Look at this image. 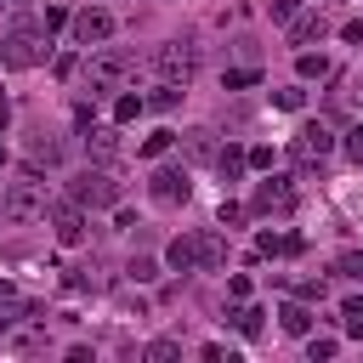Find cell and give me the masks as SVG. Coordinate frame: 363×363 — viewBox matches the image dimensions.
Returning a JSON list of instances; mask_svg holds the SVG:
<instances>
[{
  "mask_svg": "<svg viewBox=\"0 0 363 363\" xmlns=\"http://www.w3.org/2000/svg\"><path fill=\"white\" fill-rule=\"evenodd\" d=\"M45 51H51V28H40V23H11L6 40H0V62L6 68H40Z\"/></svg>",
  "mask_w": 363,
  "mask_h": 363,
  "instance_id": "cell-1",
  "label": "cell"
},
{
  "mask_svg": "<svg viewBox=\"0 0 363 363\" xmlns=\"http://www.w3.org/2000/svg\"><path fill=\"white\" fill-rule=\"evenodd\" d=\"M164 261H170V272H199V267L227 261V244H221L216 233H182V238H170Z\"/></svg>",
  "mask_w": 363,
  "mask_h": 363,
  "instance_id": "cell-2",
  "label": "cell"
},
{
  "mask_svg": "<svg viewBox=\"0 0 363 363\" xmlns=\"http://www.w3.org/2000/svg\"><path fill=\"white\" fill-rule=\"evenodd\" d=\"M51 204H45V187H40V176H34V164L23 170V182H11L6 193H0V216L6 221H34V216H45Z\"/></svg>",
  "mask_w": 363,
  "mask_h": 363,
  "instance_id": "cell-3",
  "label": "cell"
},
{
  "mask_svg": "<svg viewBox=\"0 0 363 363\" xmlns=\"http://www.w3.org/2000/svg\"><path fill=\"white\" fill-rule=\"evenodd\" d=\"M147 62H153V74H159V79L187 85V79L199 74V45H193V40H164V45H159Z\"/></svg>",
  "mask_w": 363,
  "mask_h": 363,
  "instance_id": "cell-4",
  "label": "cell"
},
{
  "mask_svg": "<svg viewBox=\"0 0 363 363\" xmlns=\"http://www.w3.org/2000/svg\"><path fill=\"white\" fill-rule=\"evenodd\" d=\"M289 153H295V164H323L329 153H335V125L329 119H306L301 130H295V142H289Z\"/></svg>",
  "mask_w": 363,
  "mask_h": 363,
  "instance_id": "cell-5",
  "label": "cell"
},
{
  "mask_svg": "<svg viewBox=\"0 0 363 363\" xmlns=\"http://www.w3.org/2000/svg\"><path fill=\"white\" fill-rule=\"evenodd\" d=\"M130 74H136V51H102V57L91 62V91L108 96V91H119Z\"/></svg>",
  "mask_w": 363,
  "mask_h": 363,
  "instance_id": "cell-6",
  "label": "cell"
},
{
  "mask_svg": "<svg viewBox=\"0 0 363 363\" xmlns=\"http://www.w3.org/2000/svg\"><path fill=\"white\" fill-rule=\"evenodd\" d=\"M74 204H85V210H113V204H119V182H113L108 170H85V176L74 182Z\"/></svg>",
  "mask_w": 363,
  "mask_h": 363,
  "instance_id": "cell-7",
  "label": "cell"
},
{
  "mask_svg": "<svg viewBox=\"0 0 363 363\" xmlns=\"http://www.w3.org/2000/svg\"><path fill=\"white\" fill-rule=\"evenodd\" d=\"M295 204V187H289V176H267L255 193H250V216H284Z\"/></svg>",
  "mask_w": 363,
  "mask_h": 363,
  "instance_id": "cell-8",
  "label": "cell"
},
{
  "mask_svg": "<svg viewBox=\"0 0 363 363\" xmlns=\"http://www.w3.org/2000/svg\"><path fill=\"white\" fill-rule=\"evenodd\" d=\"M147 187H153V199H159V204H187L193 176H187V164H182V170H176V164H159V170L147 176Z\"/></svg>",
  "mask_w": 363,
  "mask_h": 363,
  "instance_id": "cell-9",
  "label": "cell"
},
{
  "mask_svg": "<svg viewBox=\"0 0 363 363\" xmlns=\"http://www.w3.org/2000/svg\"><path fill=\"white\" fill-rule=\"evenodd\" d=\"M45 216H51V233H57V244H62V250L85 244V204H74V199H68V204H51Z\"/></svg>",
  "mask_w": 363,
  "mask_h": 363,
  "instance_id": "cell-10",
  "label": "cell"
},
{
  "mask_svg": "<svg viewBox=\"0 0 363 363\" xmlns=\"http://www.w3.org/2000/svg\"><path fill=\"white\" fill-rule=\"evenodd\" d=\"M108 34H113V17H108V11H96V6H91V11H79V17H74V45H102Z\"/></svg>",
  "mask_w": 363,
  "mask_h": 363,
  "instance_id": "cell-11",
  "label": "cell"
},
{
  "mask_svg": "<svg viewBox=\"0 0 363 363\" xmlns=\"http://www.w3.org/2000/svg\"><path fill=\"white\" fill-rule=\"evenodd\" d=\"M85 153H91L96 164H113V159H119V136H113V130H96V125H91V130H85Z\"/></svg>",
  "mask_w": 363,
  "mask_h": 363,
  "instance_id": "cell-12",
  "label": "cell"
},
{
  "mask_svg": "<svg viewBox=\"0 0 363 363\" xmlns=\"http://www.w3.org/2000/svg\"><path fill=\"white\" fill-rule=\"evenodd\" d=\"M182 153H187L193 164H216V142H210V130H187V136H182Z\"/></svg>",
  "mask_w": 363,
  "mask_h": 363,
  "instance_id": "cell-13",
  "label": "cell"
},
{
  "mask_svg": "<svg viewBox=\"0 0 363 363\" xmlns=\"http://www.w3.org/2000/svg\"><path fill=\"white\" fill-rule=\"evenodd\" d=\"M306 40H323V17H318V11L289 17V45H306Z\"/></svg>",
  "mask_w": 363,
  "mask_h": 363,
  "instance_id": "cell-14",
  "label": "cell"
},
{
  "mask_svg": "<svg viewBox=\"0 0 363 363\" xmlns=\"http://www.w3.org/2000/svg\"><path fill=\"white\" fill-rule=\"evenodd\" d=\"M244 164H250V153H244V147H221V153H216L221 182H238V176H244Z\"/></svg>",
  "mask_w": 363,
  "mask_h": 363,
  "instance_id": "cell-15",
  "label": "cell"
},
{
  "mask_svg": "<svg viewBox=\"0 0 363 363\" xmlns=\"http://www.w3.org/2000/svg\"><path fill=\"white\" fill-rule=\"evenodd\" d=\"M278 318H284V335H312V312H306V301H289Z\"/></svg>",
  "mask_w": 363,
  "mask_h": 363,
  "instance_id": "cell-16",
  "label": "cell"
},
{
  "mask_svg": "<svg viewBox=\"0 0 363 363\" xmlns=\"http://www.w3.org/2000/svg\"><path fill=\"white\" fill-rule=\"evenodd\" d=\"M295 74H301V79H323V74H329V57H318V51H301V57H295Z\"/></svg>",
  "mask_w": 363,
  "mask_h": 363,
  "instance_id": "cell-17",
  "label": "cell"
},
{
  "mask_svg": "<svg viewBox=\"0 0 363 363\" xmlns=\"http://www.w3.org/2000/svg\"><path fill=\"white\" fill-rule=\"evenodd\" d=\"M142 108H147V96H136V91H125V96L113 102V119H119V125H130V119H136Z\"/></svg>",
  "mask_w": 363,
  "mask_h": 363,
  "instance_id": "cell-18",
  "label": "cell"
},
{
  "mask_svg": "<svg viewBox=\"0 0 363 363\" xmlns=\"http://www.w3.org/2000/svg\"><path fill=\"white\" fill-rule=\"evenodd\" d=\"M261 318H267L261 306H238V312H233V323H238V335H250V340L261 335Z\"/></svg>",
  "mask_w": 363,
  "mask_h": 363,
  "instance_id": "cell-19",
  "label": "cell"
},
{
  "mask_svg": "<svg viewBox=\"0 0 363 363\" xmlns=\"http://www.w3.org/2000/svg\"><path fill=\"white\" fill-rule=\"evenodd\" d=\"M335 272H340V278H357V284H363V250H340V255H335Z\"/></svg>",
  "mask_w": 363,
  "mask_h": 363,
  "instance_id": "cell-20",
  "label": "cell"
},
{
  "mask_svg": "<svg viewBox=\"0 0 363 363\" xmlns=\"http://www.w3.org/2000/svg\"><path fill=\"white\" fill-rule=\"evenodd\" d=\"M340 318H346V335H363V295H346L340 301Z\"/></svg>",
  "mask_w": 363,
  "mask_h": 363,
  "instance_id": "cell-21",
  "label": "cell"
},
{
  "mask_svg": "<svg viewBox=\"0 0 363 363\" xmlns=\"http://www.w3.org/2000/svg\"><path fill=\"white\" fill-rule=\"evenodd\" d=\"M176 102H182V91H176V85H170V79H164V85H159V91H153V96H147V108H153V113H170V108H176Z\"/></svg>",
  "mask_w": 363,
  "mask_h": 363,
  "instance_id": "cell-22",
  "label": "cell"
},
{
  "mask_svg": "<svg viewBox=\"0 0 363 363\" xmlns=\"http://www.w3.org/2000/svg\"><path fill=\"white\" fill-rule=\"evenodd\" d=\"M57 159H62V142L40 136V142H34V164H57Z\"/></svg>",
  "mask_w": 363,
  "mask_h": 363,
  "instance_id": "cell-23",
  "label": "cell"
},
{
  "mask_svg": "<svg viewBox=\"0 0 363 363\" xmlns=\"http://www.w3.org/2000/svg\"><path fill=\"white\" fill-rule=\"evenodd\" d=\"M255 79H261L255 68H233V74H221V85H227V91H244V85H255Z\"/></svg>",
  "mask_w": 363,
  "mask_h": 363,
  "instance_id": "cell-24",
  "label": "cell"
},
{
  "mask_svg": "<svg viewBox=\"0 0 363 363\" xmlns=\"http://www.w3.org/2000/svg\"><path fill=\"white\" fill-rule=\"evenodd\" d=\"M170 142H176V136H170V130H153V136H147V142H142V159H159V153H164V147H170Z\"/></svg>",
  "mask_w": 363,
  "mask_h": 363,
  "instance_id": "cell-25",
  "label": "cell"
},
{
  "mask_svg": "<svg viewBox=\"0 0 363 363\" xmlns=\"http://www.w3.org/2000/svg\"><path fill=\"white\" fill-rule=\"evenodd\" d=\"M176 352H182V346H176V340H147V357H153V363H170V357H176Z\"/></svg>",
  "mask_w": 363,
  "mask_h": 363,
  "instance_id": "cell-26",
  "label": "cell"
},
{
  "mask_svg": "<svg viewBox=\"0 0 363 363\" xmlns=\"http://www.w3.org/2000/svg\"><path fill=\"white\" fill-rule=\"evenodd\" d=\"M153 272H159V267H153V261H147V255H136V261H130V278H136V284H147V278H153Z\"/></svg>",
  "mask_w": 363,
  "mask_h": 363,
  "instance_id": "cell-27",
  "label": "cell"
},
{
  "mask_svg": "<svg viewBox=\"0 0 363 363\" xmlns=\"http://www.w3.org/2000/svg\"><path fill=\"white\" fill-rule=\"evenodd\" d=\"M227 295H233V301H250V278L233 272V278H227Z\"/></svg>",
  "mask_w": 363,
  "mask_h": 363,
  "instance_id": "cell-28",
  "label": "cell"
},
{
  "mask_svg": "<svg viewBox=\"0 0 363 363\" xmlns=\"http://www.w3.org/2000/svg\"><path fill=\"white\" fill-rule=\"evenodd\" d=\"M40 346H45V335H40V329H34V335H17V340H11V352H40Z\"/></svg>",
  "mask_w": 363,
  "mask_h": 363,
  "instance_id": "cell-29",
  "label": "cell"
},
{
  "mask_svg": "<svg viewBox=\"0 0 363 363\" xmlns=\"http://www.w3.org/2000/svg\"><path fill=\"white\" fill-rule=\"evenodd\" d=\"M346 153H352V164H357V170H363V125H357V130H352V136H346Z\"/></svg>",
  "mask_w": 363,
  "mask_h": 363,
  "instance_id": "cell-30",
  "label": "cell"
},
{
  "mask_svg": "<svg viewBox=\"0 0 363 363\" xmlns=\"http://www.w3.org/2000/svg\"><path fill=\"white\" fill-rule=\"evenodd\" d=\"M272 102H278V108H301V102H306V96H301V91H295V85H289V91H278V96H272Z\"/></svg>",
  "mask_w": 363,
  "mask_h": 363,
  "instance_id": "cell-31",
  "label": "cell"
},
{
  "mask_svg": "<svg viewBox=\"0 0 363 363\" xmlns=\"http://www.w3.org/2000/svg\"><path fill=\"white\" fill-rule=\"evenodd\" d=\"M250 164L255 170H272V147H250Z\"/></svg>",
  "mask_w": 363,
  "mask_h": 363,
  "instance_id": "cell-32",
  "label": "cell"
},
{
  "mask_svg": "<svg viewBox=\"0 0 363 363\" xmlns=\"http://www.w3.org/2000/svg\"><path fill=\"white\" fill-rule=\"evenodd\" d=\"M227 221H244V204H233V199H221V227Z\"/></svg>",
  "mask_w": 363,
  "mask_h": 363,
  "instance_id": "cell-33",
  "label": "cell"
},
{
  "mask_svg": "<svg viewBox=\"0 0 363 363\" xmlns=\"http://www.w3.org/2000/svg\"><path fill=\"white\" fill-rule=\"evenodd\" d=\"M295 295H301V301H323V278H312V284H301Z\"/></svg>",
  "mask_w": 363,
  "mask_h": 363,
  "instance_id": "cell-34",
  "label": "cell"
},
{
  "mask_svg": "<svg viewBox=\"0 0 363 363\" xmlns=\"http://www.w3.org/2000/svg\"><path fill=\"white\" fill-rule=\"evenodd\" d=\"M272 17H278V23H289V17H295V0H272Z\"/></svg>",
  "mask_w": 363,
  "mask_h": 363,
  "instance_id": "cell-35",
  "label": "cell"
},
{
  "mask_svg": "<svg viewBox=\"0 0 363 363\" xmlns=\"http://www.w3.org/2000/svg\"><path fill=\"white\" fill-rule=\"evenodd\" d=\"M0 164H6V142H0Z\"/></svg>",
  "mask_w": 363,
  "mask_h": 363,
  "instance_id": "cell-36",
  "label": "cell"
},
{
  "mask_svg": "<svg viewBox=\"0 0 363 363\" xmlns=\"http://www.w3.org/2000/svg\"><path fill=\"white\" fill-rule=\"evenodd\" d=\"M357 102H363V79H357Z\"/></svg>",
  "mask_w": 363,
  "mask_h": 363,
  "instance_id": "cell-37",
  "label": "cell"
},
{
  "mask_svg": "<svg viewBox=\"0 0 363 363\" xmlns=\"http://www.w3.org/2000/svg\"><path fill=\"white\" fill-rule=\"evenodd\" d=\"M11 6H28V0H11Z\"/></svg>",
  "mask_w": 363,
  "mask_h": 363,
  "instance_id": "cell-38",
  "label": "cell"
}]
</instances>
